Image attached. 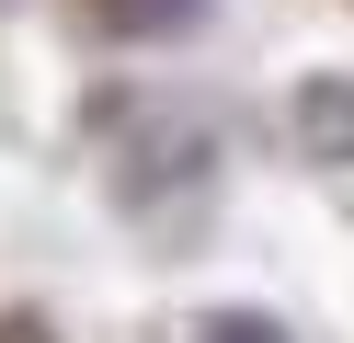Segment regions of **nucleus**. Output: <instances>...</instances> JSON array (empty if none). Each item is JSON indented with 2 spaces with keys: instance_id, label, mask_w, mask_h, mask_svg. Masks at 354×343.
<instances>
[{
  "instance_id": "nucleus-1",
  "label": "nucleus",
  "mask_w": 354,
  "mask_h": 343,
  "mask_svg": "<svg viewBox=\"0 0 354 343\" xmlns=\"http://www.w3.org/2000/svg\"><path fill=\"white\" fill-rule=\"evenodd\" d=\"M92 12L115 23V35H171V23H194L206 0H92Z\"/></svg>"
},
{
  "instance_id": "nucleus-2",
  "label": "nucleus",
  "mask_w": 354,
  "mask_h": 343,
  "mask_svg": "<svg viewBox=\"0 0 354 343\" xmlns=\"http://www.w3.org/2000/svg\"><path fill=\"white\" fill-rule=\"evenodd\" d=\"M194 343H286V332L252 320V309H217V320H194Z\"/></svg>"
},
{
  "instance_id": "nucleus-3",
  "label": "nucleus",
  "mask_w": 354,
  "mask_h": 343,
  "mask_svg": "<svg viewBox=\"0 0 354 343\" xmlns=\"http://www.w3.org/2000/svg\"><path fill=\"white\" fill-rule=\"evenodd\" d=\"M0 343H46V332H35V320H0Z\"/></svg>"
}]
</instances>
